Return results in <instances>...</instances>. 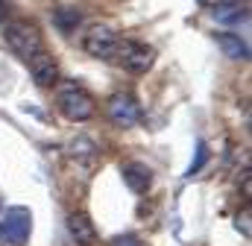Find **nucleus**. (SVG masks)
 I'll return each instance as SVG.
<instances>
[{
	"label": "nucleus",
	"mask_w": 252,
	"mask_h": 246,
	"mask_svg": "<svg viewBox=\"0 0 252 246\" xmlns=\"http://www.w3.org/2000/svg\"><path fill=\"white\" fill-rule=\"evenodd\" d=\"M3 38H6V44H9L18 56H24V59H30V56H35L38 50H44L41 32H38L32 24H27V21H12V24H6V27H3Z\"/></svg>",
	"instance_id": "obj_1"
},
{
	"label": "nucleus",
	"mask_w": 252,
	"mask_h": 246,
	"mask_svg": "<svg viewBox=\"0 0 252 246\" xmlns=\"http://www.w3.org/2000/svg\"><path fill=\"white\" fill-rule=\"evenodd\" d=\"M30 232H32V214H30V208H24V205L6 208V214L0 217V238H3V244L24 246L30 241Z\"/></svg>",
	"instance_id": "obj_2"
},
{
	"label": "nucleus",
	"mask_w": 252,
	"mask_h": 246,
	"mask_svg": "<svg viewBox=\"0 0 252 246\" xmlns=\"http://www.w3.org/2000/svg\"><path fill=\"white\" fill-rule=\"evenodd\" d=\"M59 112H62L67 121H88L91 115H94V100L82 91V88H76V85H64L62 91H59Z\"/></svg>",
	"instance_id": "obj_3"
},
{
	"label": "nucleus",
	"mask_w": 252,
	"mask_h": 246,
	"mask_svg": "<svg viewBox=\"0 0 252 246\" xmlns=\"http://www.w3.org/2000/svg\"><path fill=\"white\" fill-rule=\"evenodd\" d=\"M118 44H121V38L109 27H103V24L91 27L85 32V38H82V50L88 56H94V59H112L118 53Z\"/></svg>",
	"instance_id": "obj_4"
},
{
	"label": "nucleus",
	"mask_w": 252,
	"mask_h": 246,
	"mask_svg": "<svg viewBox=\"0 0 252 246\" xmlns=\"http://www.w3.org/2000/svg\"><path fill=\"white\" fill-rule=\"evenodd\" d=\"M118 53H121V64H124L129 73H147L156 62L153 47L141 44V41H124L118 44Z\"/></svg>",
	"instance_id": "obj_5"
},
{
	"label": "nucleus",
	"mask_w": 252,
	"mask_h": 246,
	"mask_svg": "<svg viewBox=\"0 0 252 246\" xmlns=\"http://www.w3.org/2000/svg\"><path fill=\"white\" fill-rule=\"evenodd\" d=\"M109 118H112V123L126 129V126H135L141 121V109H138V103L129 94H115L109 100Z\"/></svg>",
	"instance_id": "obj_6"
},
{
	"label": "nucleus",
	"mask_w": 252,
	"mask_h": 246,
	"mask_svg": "<svg viewBox=\"0 0 252 246\" xmlns=\"http://www.w3.org/2000/svg\"><path fill=\"white\" fill-rule=\"evenodd\" d=\"M30 70H32V79L41 85V88H50L56 79H59V64L50 53L38 50L35 56H30Z\"/></svg>",
	"instance_id": "obj_7"
},
{
	"label": "nucleus",
	"mask_w": 252,
	"mask_h": 246,
	"mask_svg": "<svg viewBox=\"0 0 252 246\" xmlns=\"http://www.w3.org/2000/svg\"><path fill=\"white\" fill-rule=\"evenodd\" d=\"M121 173H124L126 187H129L132 193H138V196L147 193V187H150V182H153V170H150L147 164H141V161H129V164H124Z\"/></svg>",
	"instance_id": "obj_8"
},
{
	"label": "nucleus",
	"mask_w": 252,
	"mask_h": 246,
	"mask_svg": "<svg viewBox=\"0 0 252 246\" xmlns=\"http://www.w3.org/2000/svg\"><path fill=\"white\" fill-rule=\"evenodd\" d=\"M67 232L79 246H91L97 241V229H94V223L85 214H70L67 217Z\"/></svg>",
	"instance_id": "obj_9"
},
{
	"label": "nucleus",
	"mask_w": 252,
	"mask_h": 246,
	"mask_svg": "<svg viewBox=\"0 0 252 246\" xmlns=\"http://www.w3.org/2000/svg\"><path fill=\"white\" fill-rule=\"evenodd\" d=\"M217 47L229 56V59H247L250 56V47L241 35L235 32H217Z\"/></svg>",
	"instance_id": "obj_10"
},
{
	"label": "nucleus",
	"mask_w": 252,
	"mask_h": 246,
	"mask_svg": "<svg viewBox=\"0 0 252 246\" xmlns=\"http://www.w3.org/2000/svg\"><path fill=\"white\" fill-rule=\"evenodd\" d=\"M79 21H82V12H79L76 6H59V9H53V24H56L62 32L76 30Z\"/></svg>",
	"instance_id": "obj_11"
},
{
	"label": "nucleus",
	"mask_w": 252,
	"mask_h": 246,
	"mask_svg": "<svg viewBox=\"0 0 252 246\" xmlns=\"http://www.w3.org/2000/svg\"><path fill=\"white\" fill-rule=\"evenodd\" d=\"M214 15H217V21H223V24H232V21H238L241 15H247V9L223 3V6H217V9H214Z\"/></svg>",
	"instance_id": "obj_12"
},
{
	"label": "nucleus",
	"mask_w": 252,
	"mask_h": 246,
	"mask_svg": "<svg viewBox=\"0 0 252 246\" xmlns=\"http://www.w3.org/2000/svg\"><path fill=\"white\" fill-rule=\"evenodd\" d=\"M205 161H208V147H205V144H196V158L190 161L188 176H193V173H199V170L205 167Z\"/></svg>",
	"instance_id": "obj_13"
},
{
	"label": "nucleus",
	"mask_w": 252,
	"mask_h": 246,
	"mask_svg": "<svg viewBox=\"0 0 252 246\" xmlns=\"http://www.w3.org/2000/svg\"><path fill=\"white\" fill-rule=\"evenodd\" d=\"M70 155H94V144L88 138H76L70 141Z\"/></svg>",
	"instance_id": "obj_14"
},
{
	"label": "nucleus",
	"mask_w": 252,
	"mask_h": 246,
	"mask_svg": "<svg viewBox=\"0 0 252 246\" xmlns=\"http://www.w3.org/2000/svg\"><path fill=\"white\" fill-rule=\"evenodd\" d=\"M109 246H141V241H138L135 235H118Z\"/></svg>",
	"instance_id": "obj_15"
},
{
	"label": "nucleus",
	"mask_w": 252,
	"mask_h": 246,
	"mask_svg": "<svg viewBox=\"0 0 252 246\" xmlns=\"http://www.w3.org/2000/svg\"><path fill=\"white\" fill-rule=\"evenodd\" d=\"M238 229H244V238H250V211H244L241 217H238Z\"/></svg>",
	"instance_id": "obj_16"
}]
</instances>
